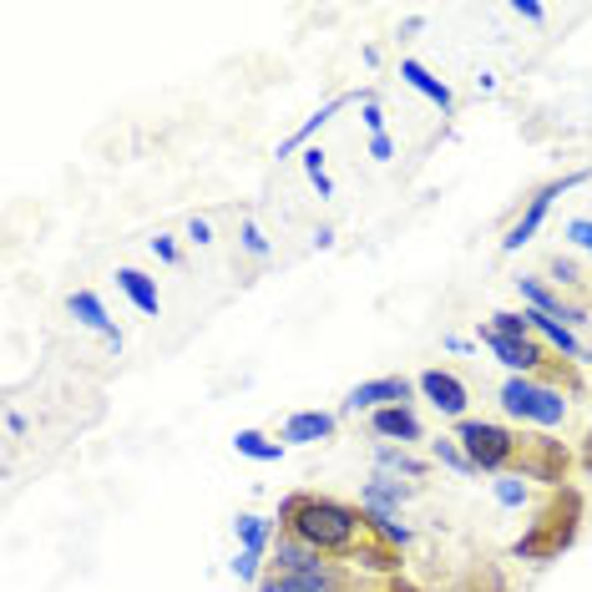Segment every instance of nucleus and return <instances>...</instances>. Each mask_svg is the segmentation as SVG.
<instances>
[{
  "instance_id": "obj_1",
  "label": "nucleus",
  "mask_w": 592,
  "mask_h": 592,
  "mask_svg": "<svg viewBox=\"0 0 592 592\" xmlns=\"http://www.w3.org/2000/svg\"><path fill=\"white\" fill-rule=\"evenodd\" d=\"M279 521L289 527V537H299V542L314 547L320 557H350L370 537L365 511L330 501V497H289L284 507H279Z\"/></svg>"
},
{
  "instance_id": "obj_2",
  "label": "nucleus",
  "mask_w": 592,
  "mask_h": 592,
  "mask_svg": "<svg viewBox=\"0 0 592 592\" xmlns=\"http://www.w3.org/2000/svg\"><path fill=\"white\" fill-rule=\"evenodd\" d=\"M578 521H582V497L578 491H557V497L537 511L532 527L517 537V557H527V562H547V557H557L562 547H572Z\"/></svg>"
},
{
  "instance_id": "obj_3",
  "label": "nucleus",
  "mask_w": 592,
  "mask_h": 592,
  "mask_svg": "<svg viewBox=\"0 0 592 592\" xmlns=\"http://www.w3.org/2000/svg\"><path fill=\"white\" fill-rule=\"evenodd\" d=\"M497 401L511 420H527V426H542V430H552V426L568 420V395L542 375H511L507 385H501Z\"/></svg>"
},
{
  "instance_id": "obj_4",
  "label": "nucleus",
  "mask_w": 592,
  "mask_h": 592,
  "mask_svg": "<svg viewBox=\"0 0 592 592\" xmlns=\"http://www.w3.org/2000/svg\"><path fill=\"white\" fill-rule=\"evenodd\" d=\"M456 440H461V450L471 456L476 471H491L501 476L511 461H517V450H521V436H511L507 426H497V420H456Z\"/></svg>"
},
{
  "instance_id": "obj_5",
  "label": "nucleus",
  "mask_w": 592,
  "mask_h": 592,
  "mask_svg": "<svg viewBox=\"0 0 592 592\" xmlns=\"http://www.w3.org/2000/svg\"><path fill=\"white\" fill-rule=\"evenodd\" d=\"M582 178H588V173H572V178H557V183H547V188H537V193H532V202H527V214H521L517 224L507 228V238H501V249H507V253L527 249V243L537 238V228L547 224V214H552V202L562 198L568 188H578Z\"/></svg>"
},
{
  "instance_id": "obj_6",
  "label": "nucleus",
  "mask_w": 592,
  "mask_h": 592,
  "mask_svg": "<svg viewBox=\"0 0 592 592\" xmlns=\"http://www.w3.org/2000/svg\"><path fill=\"white\" fill-rule=\"evenodd\" d=\"M517 461H521V476H527V481L557 486L562 476H568L572 456H568V446H562V440H552V436H521Z\"/></svg>"
},
{
  "instance_id": "obj_7",
  "label": "nucleus",
  "mask_w": 592,
  "mask_h": 592,
  "mask_svg": "<svg viewBox=\"0 0 592 592\" xmlns=\"http://www.w3.org/2000/svg\"><path fill=\"white\" fill-rule=\"evenodd\" d=\"M411 395H415V380H405V375H380V380H360L355 391L344 395V411L350 415H360V411H391V405H411Z\"/></svg>"
},
{
  "instance_id": "obj_8",
  "label": "nucleus",
  "mask_w": 592,
  "mask_h": 592,
  "mask_svg": "<svg viewBox=\"0 0 592 592\" xmlns=\"http://www.w3.org/2000/svg\"><path fill=\"white\" fill-rule=\"evenodd\" d=\"M481 344L511 370V375H542V365H547V350L537 344V334H527V340H511V334H497L491 324H481Z\"/></svg>"
},
{
  "instance_id": "obj_9",
  "label": "nucleus",
  "mask_w": 592,
  "mask_h": 592,
  "mask_svg": "<svg viewBox=\"0 0 592 592\" xmlns=\"http://www.w3.org/2000/svg\"><path fill=\"white\" fill-rule=\"evenodd\" d=\"M517 294L527 309H537V314H547V320H562L568 330H578V324H588V314H582L578 304H568V299L557 294L547 279H537V273H521L517 279Z\"/></svg>"
},
{
  "instance_id": "obj_10",
  "label": "nucleus",
  "mask_w": 592,
  "mask_h": 592,
  "mask_svg": "<svg viewBox=\"0 0 592 592\" xmlns=\"http://www.w3.org/2000/svg\"><path fill=\"white\" fill-rule=\"evenodd\" d=\"M415 391L430 401V411L450 415V420H466V401H471V391H466L450 370H436V365L420 370V375H415Z\"/></svg>"
},
{
  "instance_id": "obj_11",
  "label": "nucleus",
  "mask_w": 592,
  "mask_h": 592,
  "mask_svg": "<svg viewBox=\"0 0 592 592\" xmlns=\"http://www.w3.org/2000/svg\"><path fill=\"white\" fill-rule=\"evenodd\" d=\"M66 309H72V320L82 324V330H92V334H102V340L112 344V350H122V330H117V320L107 314V304L92 294V289H76L72 299H66Z\"/></svg>"
},
{
  "instance_id": "obj_12",
  "label": "nucleus",
  "mask_w": 592,
  "mask_h": 592,
  "mask_svg": "<svg viewBox=\"0 0 592 592\" xmlns=\"http://www.w3.org/2000/svg\"><path fill=\"white\" fill-rule=\"evenodd\" d=\"M370 430H375L380 440H401V446H411V440L426 436V426H420V415H415V405H391V411H375L370 415Z\"/></svg>"
},
{
  "instance_id": "obj_13",
  "label": "nucleus",
  "mask_w": 592,
  "mask_h": 592,
  "mask_svg": "<svg viewBox=\"0 0 592 592\" xmlns=\"http://www.w3.org/2000/svg\"><path fill=\"white\" fill-rule=\"evenodd\" d=\"M263 592H340V568L320 562V568H309V572H273L263 582Z\"/></svg>"
},
{
  "instance_id": "obj_14",
  "label": "nucleus",
  "mask_w": 592,
  "mask_h": 592,
  "mask_svg": "<svg viewBox=\"0 0 592 592\" xmlns=\"http://www.w3.org/2000/svg\"><path fill=\"white\" fill-rule=\"evenodd\" d=\"M405 497H411V486H405L401 476H391V471H375L365 481V491H360V501H365L370 517H395Z\"/></svg>"
},
{
  "instance_id": "obj_15",
  "label": "nucleus",
  "mask_w": 592,
  "mask_h": 592,
  "mask_svg": "<svg viewBox=\"0 0 592 592\" xmlns=\"http://www.w3.org/2000/svg\"><path fill=\"white\" fill-rule=\"evenodd\" d=\"M334 430H340V420L330 411H294L284 420V446H320Z\"/></svg>"
},
{
  "instance_id": "obj_16",
  "label": "nucleus",
  "mask_w": 592,
  "mask_h": 592,
  "mask_svg": "<svg viewBox=\"0 0 592 592\" xmlns=\"http://www.w3.org/2000/svg\"><path fill=\"white\" fill-rule=\"evenodd\" d=\"M401 82H405V86H411V92H420V96H426L430 107H440V112H450V107H456V96H450V86H446V82H440V76H436V72H430L426 61H415V56H405V61H401Z\"/></svg>"
},
{
  "instance_id": "obj_17",
  "label": "nucleus",
  "mask_w": 592,
  "mask_h": 592,
  "mask_svg": "<svg viewBox=\"0 0 592 592\" xmlns=\"http://www.w3.org/2000/svg\"><path fill=\"white\" fill-rule=\"evenodd\" d=\"M117 289L132 299L137 314H157V309H163V299H157V279L143 273V269H117Z\"/></svg>"
},
{
  "instance_id": "obj_18",
  "label": "nucleus",
  "mask_w": 592,
  "mask_h": 592,
  "mask_svg": "<svg viewBox=\"0 0 592 592\" xmlns=\"http://www.w3.org/2000/svg\"><path fill=\"white\" fill-rule=\"evenodd\" d=\"M324 557L314 552V547H304L299 537H279L273 542V568L279 572H309V568H320Z\"/></svg>"
},
{
  "instance_id": "obj_19",
  "label": "nucleus",
  "mask_w": 592,
  "mask_h": 592,
  "mask_svg": "<svg viewBox=\"0 0 592 592\" xmlns=\"http://www.w3.org/2000/svg\"><path fill=\"white\" fill-rule=\"evenodd\" d=\"M233 450L238 456H249V461H284V440H273V436H263V430H238L233 436Z\"/></svg>"
},
{
  "instance_id": "obj_20",
  "label": "nucleus",
  "mask_w": 592,
  "mask_h": 592,
  "mask_svg": "<svg viewBox=\"0 0 592 592\" xmlns=\"http://www.w3.org/2000/svg\"><path fill=\"white\" fill-rule=\"evenodd\" d=\"M344 102H350V96H330V102H324L320 112H309V122H304V127H299L294 137H289V143H279V157H289V153H304V147H309V137H314V132H320L324 122H330L334 112L344 107Z\"/></svg>"
},
{
  "instance_id": "obj_21",
  "label": "nucleus",
  "mask_w": 592,
  "mask_h": 592,
  "mask_svg": "<svg viewBox=\"0 0 592 592\" xmlns=\"http://www.w3.org/2000/svg\"><path fill=\"white\" fill-rule=\"evenodd\" d=\"M233 537H238V547L269 552V542H273V521H269V517H259V511H243V517L233 521Z\"/></svg>"
},
{
  "instance_id": "obj_22",
  "label": "nucleus",
  "mask_w": 592,
  "mask_h": 592,
  "mask_svg": "<svg viewBox=\"0 0 592 592\" xmlns=\"http://www.w3.org/2000/svg\"><path fill=\"white\" fill-rule=\"evenodd\" d=\"M375 471H391V476H401V471H405V476L415 481V476L426 471V466L415 461V456H411L405 446H380V450H375Z\"/></svg>"
},
{
  "instance_id": "obj_23",
  "label": "nucleus",
  "mask_w": 592,
  "mask_h": 592,
  "mask_svg": "<svg viewBox=\"0 0 592 592\" xmlns=\"http://www.w3.org/2000/svg\"><path fill=\"white\" fill-rule=\"evenodd\" d=\"M491 497H497L501 507H521L532 491H527V476H507V471H501L497 481H491Z\"/></svg>"
},
{
  "instance_id": "obj_24",
  "label": "nucleus",
  "mask_w": 592,
  "mask_h": 592,
  "mask_svg": "<svg viewBox=\"0 0 592 592\" xmlns=\"http://www.w3.org/2000/svg\"><path fill=\"white\" fill-rule=\"evenodd\" d=\"M430 456H436L440 466H450V471H461V476H471V471H476L471 456L461 450V440H436V446H430Z\"/></svg>"
},
{
  "instance_id": "obj_25",
  "label": "nucleus",
  "mask_w": 592,
  "mask_h": 592,
  "mask_svg": "<svg viewBox=\"0 0 592 592\" xmlns=\"http://www.w3.org/2000/svg\"><path fill=\"white\" fill-rule=\"evenodd\" d=\"M491 330L497 334H511V340H527L532 334V320H527V309H501V314H491Z\"/></svg>"
},
{
  "instance_id": "obj_26",
  "label": "nucleus",
  "mask_w": 592,
  "mask_h": 592,
  "mask_svg": "<svg viewBox=\"0 0 592 592\" xmlns=\"http://www.w3.org/2000/svg\"><path fill=\"white\" fill-rule=\"evenodd\" d=\"M238 243H243V253H253V259H269V238H263V228L253 224V218L238 224Z\"/></svg>"
},
{
  "instance_id": "obj_27",
  "label": "nucleus",
  "mask_w": 592,
  "mask_h": 592,
  "mask_svg": "<svg viewBox=\"0 0 592 592\" xmlns=\"http://www.w3.org/2000/svg\"><path fill=\"white\" fill-rule=\"evenodd\" d=\"M259 568H263V552H253V547H238L233 578H238V582H259Z\"/></svg>"
},
{
  "instance_id": "obj_28",
  "label": "nucleus",
  "mask_w": 592,
  "mask_h": 592,
  "mask_svg": "<svg viewBox=\"0 0 592 592\" xmlns=\"http://www.w3.org/2000/svg\"><path fill=\"white\" fill-rule=\"evenodd\" d=\"M547 273H552L557 284H568V289H578V284H582V269H578V259H562V253H557V259L547 263Z\"/></svg>"
},
{
  "instance_id": "obj_29",
  "label": "nucleus",
  "mask_w": 592,
  "mask_h": 592,
  "mask_svg": "<svg viewBox=\"0 0 592 592\" xmlns=\"http://www.w3.org/2000/svg\"><path fill=\"white\" fill-rule=\"evenodd\" d=\"M360 117H365L370 137H380V132H385V112H380V102H375V96H360Z\"/></svg>"
},
{
  "instance_id": "obj_30",
  "label": "nucleus",
  "mask_w": 592,
  "mask_h": 592,
  "mask_svg": "<svg viewBox=\"0 0 592 592\" xmlns=\"http://www.w3.org/2000/svg\"><path fill=\"white\" fill-rule=\"evenodd\" d=\"M568 238H572V249L592 253V218H572V224H568Z\"/></svg>"
},
{
  "instance_id": "obj_31",
  "label": "nucleus",
  "mask_w": 592,
  "mask_h": 592,
  "mask_svg": "<svg viewBox=\"0 0 592 592\" xmlns=\"http://www.w3.org/2000/svg\"><path fill=\"white\" fill-rule=\"evenodd\" d=\"M511 15H521V21H547V11L542 6H537V0H511Z\"/></svg>"
},
{
  "instance_id": "obj_32",
  "label": "nucleus",
  "mask_w": 592,
  "mask_h": 592,
  "mask_svg": "<svg viewBox=\"0 0 592 592\" xmlns=\"http://www.w3.org/2000/svg\"><path fill=\"white\" fill-rule=\"evenodd\" d=\"M188 238L198 243V249H208V243H214V224H208V218H193V224H188Z\"/></svg>"
},
{
  "instance_id": "obj_33",
  "label": "nucleus",
  "mask_w": 592,
  "mask_h": 592,
  "mask_svg": "<svg viewBox=\"0 0 592 592\" xmlns=\"http://www.w3.org/2000/svg\"><path fill=\"white\" fill-rule=\"evenodd\" d=\"M370 157H375V163H391V157H395V143L385 137V132H380V137H370Z\"/></svg>"
},
{
  "instance_id": "obj_34",
  "label": "nucleus",
  "mask_w": 592,
  "mask_h": 592,
  "mask_svg": "<svg viewBox=\"0 0 592 592\" xmlns=\"http://www.w3.org/2000/svg\"><path fill=\"white\" fill-rule=\"evenodd\" d=\"M153 253H157L163 263H178V243H173L167 233H157V238H153Z\"/></svg>"
},
{
  "instance_id": "obj_35",
  "label": "nucleus",
  "mask_w": 592,
  "mask_h": 592,
  "mask_svg": "<svg viewBox=\"0 0 592 592\" xmlns=\"http://www.w3.org/2000/svg\"><path fill=\"white\" fill-rule=\"evenodd\" d=\"M304 173H309V178H320V173H324V153H320V147H304Z\"/></svg>"
},
{
  "instance_id": "obj_36",
  "label": "nucleus",
  "mask_w": 592,
  "mask_h": 592,
  "mask_svg": "<svg viewBox=\"0 0 592 592\" xmlns=\"http://www.w3.org/2000/svg\"><path fill=\"white\" fill-rule=\"evenodd\" d=\"M6 430H11V436H21V430H25V415L11 411V415H6Z\"/></svg>"
},
{
  "instance_id": "obj_37",
  "label": "nucleus",
  "mask_w": 592,
  "mask_h": 592,
  "mask_svg": "<svg viewBox=\"0 0 592 592\" xmlns=\"http://www.w3.org/2000/svg\"><path fill=\"white\" fill-rule=\"evenodd\" d=\"M314 188H320V198H334V183H330V173H320V178H314Z\"/></svg>"
},
{
  "instance_id": "obj_38",
  "label": "nucleus",
  "mask_w": 592,
  "mask_h": 592,
  "mask_svg": "<svg viewBox=\"0 0 592 592\" xmlns=\"http://www.w3.org/2000/svg\"><path fill=\"white\" fill-rule=\"evenodd\" d=\"M582 466H588V471H592V436L582 440Z\"/></svg>"
},
{
  "instance_id": "obj_39",
  "label": "nucleus",
  "mask_w": 592,
  "mask_h": 592,
  "mask_svg": "<svg viewBox=\"0 0 592 592\" xmlns=\"http://www.w3.org/2000/svg\"><path fill=\"white\" fill-rule=\"evenodd\" d=\"M391 592H415V588H391Z\"/></svg>"
}]
</instances>
